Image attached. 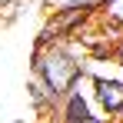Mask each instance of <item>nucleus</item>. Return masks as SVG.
<instances>
[{"instance_id": "obj_1", "label": "nucleus", "mask_w": 123, "mask_h": 123, "mask_svg": "<svg viewBox=\"0 0 123 123\" xmlns=\"http://www.w3.org/2000/svg\"><path fill=\"white\" fill-rule=\"evenodd\" d=\"M30 73H37L50 90L53 97H67L77 83L86 77L83 73V63L67 50V43L57 40V43H47V47H33V57H30Z\"/></svg>"}, {"instance_id": "obj_2", "label": "nucleus", "mask_w": 123, "mask_h": 123, "mask_svg": "<svg viewBox=\"0 0 123 123\" xmlns=\"http://www.w3.org/2000/svg\"><path fill=\"white\" fill-rule=\"evenodd\" d=\"M93 103L103 117L117 123L123 117V80H100L93 83Z\"/></svg>"}]
</instances>
